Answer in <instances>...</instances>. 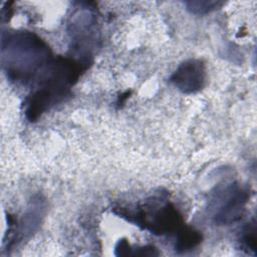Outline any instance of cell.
I'll return each mask as SVG.
<instances>
[{
    "label": "cell",
    "instance_id": "7",
    "mask_svg": "<svg viewBox=\"0 0 257 257\" xmlns=\"http://www.w3.org/2000/svg\"><path fill=\"white\" fill-rule=\"evenodd\" d=\"M202 240V235L199 231L194 228L185 225L177 234H176V243L175 250L179 253H184L191 251L196 246L200 244Z\"/></svg>",
    "mask_w": 257,
    "mask_h": 257
},
{
    "label": "cell",
    "instance_id": "2",
    "mask_svg": "<svg viewBox=\"0 0 257 257\" xmlns=\"http://www.w3.org/2000/svg\"><path fill=\"white\" fill-rule=\"evenodd\" d=\"M52 58L49 46L33 32L17 30L2 35V66L12 81L32 83Z\"/></svg>",
    "mask_w": 257,
    "mask_h": 257
},
{
    "label": "cell",
    "instance_id": "10",
    "mask_svg": "<svg viewBox=\"0 0 257 257\" xmlns=\"http://www.w3.org/2000/svg\"><path fill=\"white\" fill-rule=\"evenodd\" d=\"M114 253L117 256H127V255H132V248L128 244V242L124 239H121L117 242L115 249H114Z\"/></svg>",
    "mask_w": 257,
    "mask_h": 257
},
{
    "label": "cell",
    "instance_id": "1",
    "mask_svg": "<svg viewBox=\"0 0 257 257\" xmlns=\"http://www.w3.org/2000/svg\"><path fill=\"white\" fill-rule=\"evenodd\" d=\"M88 66L70 57L52 58L32 82V89L24 100V113L34 121L70 93L80 74Z\"/></svg>",
    "mask_w": 257,
    "mask_h": 257
},
{
    "label": "cell",
    "instance_id": "8",
    "mask_svg": "<svg viewBox=\"0 0 257 257\" xmlns=\"http://www.w3.org/2000/svg\"><path fill=\"white\" fill-rule=\"evenodd\" d=\"M239 243L242 250H245L248 253L256 254L257 248V235H256V222L253 219L251 222L246 224L239 237Z\"/></svg>",
    "mask_w": 257,
    "mask_h": 257
},
{
    "label": "cell",
    "instance_id": "3",
    "mask_svg": "<svg viewBox=\"0 0 257 257\" xmlns=\"http://www.w3.org/2000/svg\"><path fill=\"white\" fill-rule=\"evenodd\" d=\"M113 212L155 235L177 234L185 226L180 212L163 194L147 199L134 209L118 207Z\"/></svg>",
    "mask_w": 257,
    "mask_h": 257
},
{
    "label": "cell",
    "instance_id": "6",
    "mask_svg": "<svg viewBox=\"0 0 257 257\" xmlns=\"http://www.w3.org/2000/svg\"><path fill=\"white\" fill-rule=\"evenodd\" d=\"M207 72L204 62L191 58L182 62L170 77V81L180 91L192 94L200 91L206 84Z\"/></svg>",
    "mask_w": 257,
    "mask_h": 257
},
{
    "label": "cell",
    "instance_id": "11",
    "mask_svg": "<svg viewBox=\"0 0 257 257\" xmlns=\"http://www.w3.org/2000/svg\"><path fill=\"white\" fill-rule=\"evenodd\" d=\"M130 91H126V92H124L123 94H121L119 97H118V99H117V105H120V104H122L123 102H124V100L127 98V96L130 95Z\"/></svg>",
    "mask_w": 257,
    "mask_h": 257
},
{
    "label": "cell",
    "instance_id": "5",
    "mask_svg": "<svg viewBox=\"0 0 257 257\" xmlns=\"http://www.w3.org/2000/svg\"><path fill=\"white\" fill-rule=\"evenodd\" d=\"M248 200V191L237 183L217 190L209 203L213 221L220 226L239 221L245 213Z\"/></svg>",
    "mask_w": 257,
    "mask_h": 257
},
{
    "label": "cell",
    "instance_id": "4",
    "mask_svg": "<svg viewBox=\"0 0 257 257\" xmlns=\"http://www.w3.org/2000/svg\"><path fill=\"white\" fill-rule=\"evenodd\" d=\"M89 3H82L71 16L69 23L72 50L77 54L76 60L88 66L90 64L92 45L98 40L97 19Z\"/></svg>",
    "mask_w": 257,
    "mask_h": 257
},
{
    "label": "cell",
    "instance_id": "9",
    "mask_svg": "<svg viewBox=\"0 0 257 257\" xmlns=\"http://www.w3.org/2000/svg\"><path fill=\"white\" fill-rule=\"evenodd\" d=\"M185 4L191 13L203 15L220 8L224 3L220 1H187Z\"/></svg>",
    "mask_w": 257,
    "mask_h": 257
}]
</instances>
